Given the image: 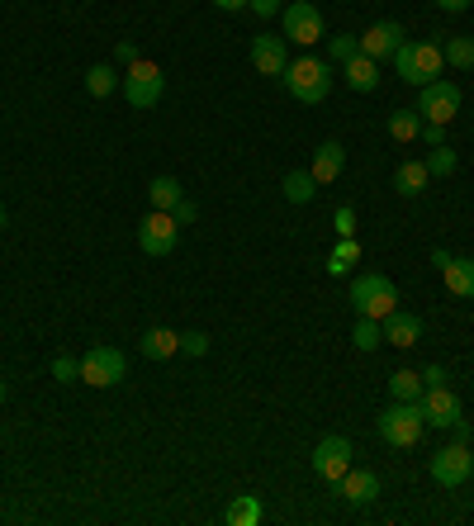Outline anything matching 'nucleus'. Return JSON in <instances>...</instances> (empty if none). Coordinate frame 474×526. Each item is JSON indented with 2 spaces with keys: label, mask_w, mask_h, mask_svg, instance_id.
Here are the masks:
<instances>
[{
  "label": "nucleus",
  "mask_w": 474,
  "mask_h": 526,
  "mask_svg": "<svg viewBox=\"0 0 474 526\" xmlns=\"http://www.w3.org/2000/svg\"><path fill=\"white\" fill-rule=\"evenodd\" d=\"M280 81H285V91H290L299 105H323L332 91V62L328 57H294Z\"/></svg>",
  "instance_id": "f257e3e1"
},
{
  "label": "nucleus",
  "mask_w": 474,
  "mask_h": 526,
  "mask_svg": "<svg viewBox=\"0 0 474 526\" xmlns=\"http://www.w3.org/2000/svg\"><path fill=\"white\" fill-rule=\"evenodd\" d=\"M351 309H356V318H375V323H384L389 313L399 309V290H394V280L389 275H356L351 280Z\"/></svg>",
  "instance_id": "f03ea898"
},
{
  "label": "nucleus",
  "mask_w": 474,
  "mask_h": 526,
  "mask_svg": "<svg viewBox=\"0 0 474 526\" xmlns=\"http://www.w3.org/2000/svg\"><path fill=\"white\" fill-rule=\"evenodd\" d=\"M422 427H427V413H422V399H389V408L380 413V436L389 441V446H399V451H408V446H418L422 441Z\"/></svg>",
  "instance_id": "7ed1b4c3"
},
{
  "label": "nucleus",
  "mask_w": 474,
  "mask_h": 526,
  "mask_svg": "<svg viewBox=\"0 0 474 526\" xmlns=\"http://www.w3.org/2000/svg\"><path fill=\"white\" fill-rule=\"evenodd\" d=\"M124 105L128 109H152L162 105V91H166V76L157 62H147V57H138L133 67H124Z\"/></svg>",
  "instance_id": "20e7f679"
},
{
  "label": "nucleus",
  "mask_w": 474,
  "mask_h": 526,
  "mask_svg": "<svg viewBox=\"0 0 474 526\" xmlns=\"http://www.w3.org/2000/svg\"><path fill=\"white\" fill-rule=\"evenodd\" d=\"M441 67H446V57H441L437 43H403L399 53H394V72H399V81H408V86L437 81Z\"/></svg>",
  "instance_id": "39448f33"
},
{
  "label": "nucleus",
  "mask_w": 474,
  "mask_h": 526,
  "mask_svg": "<svg viewBox=\"0 0 474 526\" xmlns=\"http://www.w3.org/2000/svg\"><path fill=\"white\" fill-rule=\"evenodd\" d=\"M81 380L91 384V389H110V384H124L128 380V361L119 346H91L86 356H81Z\"/></svg>",
  "instance_id": "423d86ee"
},
{
  "label": "nucleus",
  "mask_w": 474,
  "mask_h": 526,
  "mask_svg": "<svg viewBox=\"0 0 474 526\" xmlns=\"http://www.w3.org/2000/svg\"><path fill=\"white\" fill-rule=\"evenodd\" d=\"M427 474H432V484H441V489H460V484L474 474L470 446H465V441H456V446H441V451H432V460H427Z\"/></svg>",
  "instance_id": "0eeeda50"
},
{
  "label": "nucleus",
  "mask_w": 474,
  "mask_h": 526,
  "mask_svg": "<svg viewBox=\"0 0 474 526\" xmlns=\"http://www.w3.org/2000/svg\"><path fill=\"white\" fill-rule=\"evenodd\" d=\"M418 114L427 119V124H451V119L460 114V86L456 81H446V76L418 86Z\"/></svg>",
  "instance_id": "6e6552de"
},
{
  "label": "nucleus",
  "mask_w": 474,
  "mask_h": 526,
  "mask_svg": "<svg viewBox=\"0 0 474 526\" xmlns=\"http://www.w3.org/2000/svg\"><path fill=\"white\" fill-rule=\"evenodd\" d=\"M176 237H181V223L166 214V209H152V214L138 223V247L147 256H171L176 252Z\"/></svg>",
  "instance_id": "1a4fd4ad"
},
{
  "label": "nucleus",
  "mask_w": 474,
  "mask_h": 526,
  "mask_svg": "<svg viewBox=\"0 0 474 526\" xmlns=\"http://www.w3.org/2000/svg\"><path fill=\"white\" fill-rule=\"evenodd\" d=\"M280 19H285V38H290V43H323V38H328L323 15H318V5H309V0H290V5L280 10Z\"/></svg>",
  "instance_id": "9d476101"
},
{
  "label": "nucleus",
  "mask_w": 474,
  "mask_h": 526,
  "mask_svg": "<svg viewBox=\"0 0 474 526\" xmlns=\"http://www.w3.org/2000/svg\"><path fill=\"white\" fill-rule=\"evenodd\" d=\"M347 470H351V441L347 436H323V441L313 446V474L337 484Z\"/></svg>",
  "instance_id": "9b49d317"
},
{
  "label": "nucleus",
  "mask_w": 474,
  "mask_h": 526,
  "mask_svg": "<svg viewBox=\"0 0 474 526\" xmlns=\"http://www.w3.org/2000/svg\"><path fill=\"white\" fill-rule=\"evenodd\" d=\"M422 413H427V427H451L456 418H465V403L451 384H432L422 389Z\"/></svg>",
  "instance_id": "f8f14e48"
},
{
  "label": "nucleus",
  "mask_w": 474,
  "mask_h": 526,
  "mask_svg": "<svg viewBox=\"0 0 474 526\" xmlns=\"http://www.w3.org/2000/svg\"><path fill=\"white\" fill-rule=\"evenodd\" d=\"M403 43H408V38H403V24H399V19H380V24H370V29L361 34V53L375 57V62H384V57L399 53Z\"/></svg>",
  "instance_id": "ddd939ff"
},
{
  "label": "nucleus",
  "mask_w": 474,
  "mask_h": 526,
  "mask_svg": "<svg viewBox=\"0 0 474 526\" xmlns=\"http://www.w3.org/2000/svg\"><path fill=\"white\" fill-rule=\"evenodd\" d=\"M285 43H290V38L280 34H256L252 38V67L261 76H285V67H290V53H285Z\"/></svg>",
  "instance_id": "4468645a"
},
{
  "label": "nucleus",
  "mask_w": 474,
  "mask_h": 526,
  "mask_svg": "<svg viewBox=\"0 0 474 526\" xmlns=\"http://www.w3.org/2000/svg\"><path fill=\"white\" fill-rule=\"evenodd\" d=\"M337 489H342V498H347L351 508H365V503L380 498V474L375 470H347L342 479H337Z\"/></svg>",
  "instance_id": "2eb2a0df"
},
{
  "label": "nucleus",
  "mask_w": 474,
  "mask_h": 526,
  "mask_svg": "<svg viewBox=\"0 0 474 526\" xmlns=\"http://www.w3.org/2000/svg\"><path fill=\"white\" fill-rule=\"evenodd\" d=\"M380 327H384V342L389 346H418L422 342V318L408 309H394Z\"/></svg>",
  "instance_id": "dca6fc26"
},
{
  "label": "nucleus",
  "mask_w": 474,
  "mask_h": 526,
  "mask_svg": "<svg viewBox=\"0 0 474 526\" xmlns=\"http://www.w3.org/2000/svg\"><path fill=\"white\" fill-rule=\"evenodd\" d=\"M342 166H347V147L337 143V138H328V143L318 147V152H313V181L318 185H332L337 181V176H342Z\"/></svg>",
  "instance_id": "f3484780"
},
{
  "label": "nucleus",
  "mask_w": 474,
  "mask_h": 526,
  "mask_svg": "<svg viewBox=\"0 0 474 526\" xmlns=\"http://www.w3.org/2000/svg\"><path fill=\"white\" fill-rule=\"evenodd\" d=\"M342 76H347L351 91L370 95L375 86H380V62H375V57H365V53H356V57H347V62H342Z\"/></svg>",
  "instance_id": "a211bd4d"
},
{
  "label": "nucleus",
  "mask_w": 474,
  "mask_h": 526,
  "mask_svg": "<svg viewBox=\"0 0 474 526\" xmlns=\"http://www.w3.org/2000/svg\"><path fill=\"white\" fill-rule=\"evenodd\" d=\"M147 361H166V356H176L181 351V332H171V327H147L143 342H138Z\"/></svg>",
  "instance_id": "6ab92c4d"
},
{
  "label": "nucleus",
  "mask_w": 474,
  "mask_h": 526,
  "mask_svg": "<svg viewBox=\"0 0 474 526\" xmlns=\"http://www.w3.org/2000/svg\"><path fill=\"white\" fill-rule=\"evenodd\" d=\"M441 275H446V290L456 299H474V256H451V266Z\"/></svg>",
  "instance_id": "aec40b11"
},
{
  "label": "nucleus",
  "mask_w": 474,
  "mask_h": 526,
  "mask_svg": "<svg viewBox=\"0 0 474 526\" xmlns=\"http://www.w3.org/2000/svg\"><path fill=\"white\" fill-rule=\"evenodd\" d=\"M427 162H399V171H394V190H399L403 200H418L422 190H427Z\"/></svg>",
  "instance_id": "412c9836"
},
{
  "label": "nucleus",
  "mask_w": 474,
  "mask_h": 526,
  "mask_svg": "<svg viewBox=\"0 0 474 526\" xmlns=\"http://www.w3.org/2000/svg\"><path fill=\"white\" fill-rule=\"evenodd\" d=\"M147 200H152V209H166V214H171V209L185 200V190L176 176H157V181L147 185Z\"/></svg>",
  "instance_id": "4be33fe9"
},
{
  "label": "nucleus",
  "mask_w": 474,
  "mask_h": 526,
  "mask_svg": "<svg viewBox=\"0 0 474 526\" xmlns=\"http://www.w3.org/2000/svg\"><path fill=\"white\" fill-rule=\"evenodd\" d=\"M418 133H422L418 109H394V114H389V138H394V143H418Z\"/></svg>",
  "instance_id": "5701e85b"
},
{
  "label": "nucleus",
  "mask_w": 474,
  "mask_h": 526,
  "mask_svg": "<svg viewBox=\"0 0 474 526\" xmlns=\"http://www.w3.org/2000/svg\"><path fill=\"white\" fill-rule=\"evenodd\" d=\"M119 81H124V76L114 72L110 62H100V67H91V72H86V95H91V100H105V95L119 91Z\"/></svg>",
  "instance_id": "b1692460"
},
{
  "label": "nucleus",
  "mask_w": 474,
  "mask_h": 526,
  "mask_svg": "<svg viewBox=\"0 0 474 526\" xmlns=\"http://www.w3.org/2000/svg\"><path fill=\"white\" fill-rule=\"evenodd\" d=\"M223 522L256 526V522H261V498H252V493H237L233 503H228V512H223Z\"/></svg>",
  "instance_id": "393cba45"
},
{
  "label": "nucleus",
  "mask_w": 474,
  "mask_h": 526,
  "mask_svg": "<svg viewBox=\"0 0 474 526\" xmlns=\"http://www.w3.org/2000/svg\"><path fill=\"white\" fill-rule=\"evenodd\" d=\"M280 190H285L290 204H309L313 195H318V181H313V171H290V176L280 181Z\"/></svg>",
  "instance_id": "a878e982"
},
{
  "label": "nucleus",
  "mask_w": 474,
  "mask_h": 526,
  "mask_svg": "<svg viewBox=\"0 0 474 526\" xmlns=\"http://www.w3.org/2000/svg\"><path fill=\"white\" fill-rule=\"evenodd\" d=\"M441 57H446V67H460V72H470V67H474V38H465V34L446 38V43H441Z\"/></svg>",
  "instance_id": "bb28decb"
},
{
  "label": "nucleus",
  "mask_w": 474,
  "mask_h": 526,
  "mask_svg": "<svg viewBox=\"0 0 474 526\" xmlns=\"http://www.w3.org/2000/svg\"><path fill=\"white\" fill-rule=\"evenodd\" d=\"M422 389H427V384H422V375L418 370H394V375H389V399H422Z\"/></svg>",
  "instance_id": "cd10ccee"
},
{
  "label": "nucleus",
  "mask_w": 474,
  "mask_h": 526,
  "mask_svg": "<svg viewBox=\"0 0 474 526\" xmlns=\"http://www.w3.org/2000/svg\"><path fill=\"white\" fill-rule=\"evenodd\" d=\"M356 261H361V242H356V237H342V242L332 247V256H328V271L332 275H347Z\"/></svg>",
  "instance_id": "c85d7f7f"
},
{
  "label": "nucleus",
  "mask_w": 474,
  "mask_h": 526,
  "mask_svg": "<svg viewBox=\"0 0 474 526\" xmlns=\"http://www.w3.org/2000/svg\"><path fill=\"white\" fill-rule=\"evenodd\" d=\"M351 342H356V351H375V346H384V327L375 323V318H356Z\"/></svg>",
  "instance_id": "c756f323"
},
{
  "label": "nucleus",
  "mask_w": 474,
  "mask_h": 526,
  "mask_svg": "<svg viewBox=\"0 0 474 526\" xmlns=\"http://www.w3.org/2000/svg\"><path fill=\"white\" fill-rule=\"evenodd\" d=\"M456 152L451 147H432L427 152V176H456Z\"/></svg>",
  "instance_id": "7c9ffc66"
},
{
  "label": "nucleus",
  "mask_w": 474,
  "mask_h": 526,
  "mask_svg": "<svg viewBox=\"0 0 474 526\" xmlns=\"http://www.w3.org/2000/svg\"><path fill=\"white\" fill-rule=\"evenodd\" d=\"M361 53V38H351V34H337L328 38V62H347V57Z\"/></svg>",
  "instance_id": "2f4dec72"
},
{
  "label": "nucleus",
  "mask_w": 474,
  "mask_h": 526,
  "mask_svg": "<svg viewBox=\"0 0 474 526\" xmlns=\"http://www.w3.org/2000/svg\"><path fill=\"white\" fill-rule=\"evenodd\" d=\"M53 380L57 384H76L81 380V361H76V356H53Z\"/></svg>",
  "instance_id": "473e14b6"
},
{
  "label": "nucleus",
  "mask_w": 474,
  "mask_h": 526,
  "mask_svg": "<svg viewBox=\"0 0 474 526\" xmlns=\"http://www.w3.org/2000/svg\"><path fill=\"white\" fill-rule=\"evenodd\" d=\"M181 351L185 356H209V332H200V327H195V332H181Z\"/></svg>",
  "instance_id": "72a5a7b5"
},
{
  "label": "nucleus",
  "mask_w": 474,
  "mask_h": 526,
  "mask_svg": "<svg viewBox=\"0 0 474 526\" xmlns=\"http://www.w3.org/2000/svg\"><path fill=\"white\" fill-rule=\"evenodd\" d=\"M332 228H337V237H356V209H351V204H337Z\"/></svg>",
  "instance_id": "f704fd0d"
},
{
  "label": "nucleus",
  "mask_w": 474,
  "mask_h": 526,
  "mask_svg": "<svg viewBox=\"0 0 474 526\" xmlns=\"http://www.w3.org/2000/svg\"><path fill=\"white\" fill-rule=\"evenodd\" d=\"M446 128H451V124H427V119H422V133H418V138H422L427 147H446Z\"/></svg>",
  "instance_id": "c9c22d12"
},
{
  "label": "nucleus",
  "mask_w": 474,
  "mask_h": 526,
  "mask_svg": "<svg viewBox=\"0 0 474 526\" xmlns=\"http://www.w3.org/2000/svg\"><path fill=\"white\" fill-rule=\"evenodd\" d=\"M247 10H252V15H261V19H275L280 10H285V0H247Z\"/></svg>",
  "instance_id": "e433bc0d"
},
{
  "label": "nucleus",
  "mask_w": 474,
  "mask_h": 526,
  "mask_svg": "<svg viewBox=\"0 0 474 526\" xmlns=\"http://www.w3.org/2000/svg\"><path fill=\"white\" fill-rule=\"evenodd\" d=\"M171 218H176V223H181V228H185V223H195V218H200V209H195V204H190V200H181V204H176V209H171Z\"/></svg>",
  "instance_id": "4c0bfd02"
},
{
  "label": "nucleus",
  "mask_w": 474,
  "mask_h": 526,
  "mask_svg": "<svg viewBox=\"0 0 474 526\" xmlns=\"http://www.w3.org/2000/svg\"><path fill=\"white\" fill-rule=\"evenodd\" d=\"M114 62H119V67H133V62H138V48H133V43H119V48H114Z\"/></svg>",
  "instance_id": "58836bf2"
},
{
  "label": "nucleus",
  "mask_w": 474,
  "mask_h": 526,
  "mask_svg": "<svg viewBox=\"0 0 474 526\" xmlns=\"http://www.w3.org/2000/svg\"><path fill=\"white\" fill-rule=\"evenodd\" d=\"M422 384H427V389H432V384H446V365H427V370H422Z\"/></svg>",
  "instance_id": "ea45409f"
},
{
  "label": "nucleus",
  "mask_w": 474,
  "mask_h": 526,
  "mask_svg": "<svg viewBox=\"0 0 474 526\" xmlns=\"http://www.w3.org/2000/svg\"><path fill=\"white\" fill-rule=\"evenodd\" d=\"M427 261H432L437 271H446V266H451V252H446V247H432V256H427Z\"/></svg>",
  "instance_id": "a19ab883"
},
{
  "label": "nucleus",
  "mask_w": 474,
  "mask_h": 526,
  "mask_svg": "<svg viewBox=\"0 0 474 526\" xmlns=\"http://www.w3.org/2000/svg\"><path fill=\"white\" fill-rule=\"evenodd\" d=\"M441 10H446V15H460V10H470L474 0H437Z\"/></svg>",
  "instance_id": "79ce46f5"
},
{
  "label": "nucleus",
  "mask_w": 474,
  "mask_h": 526,
  "mask_svg": "<svg viewBox=\"0 0 474 526\" xmlns=\"http://www.w3.org/2000/svg\"><path fill=\"white\" fill-rule=\"evenodd\" d=\"M209 5H219V10H228V15H237V10H247V0H209Z\"/></svg>",
  "instance_id": "37998d69"
},
{
  "label": "nucleus",
  "mask_w": 474,
  "mask_h": 526,
  "mask_svg": "<svg viewBox=\"0 0 474 526\" xmlns=\"http://www.w3.org/2000/svg\"><path fill=\"white\" fill-rule=\"evenodd\" d=\"M5 223H10V209H5V204H0V228H5Z\"/></svg>",
  "instance_id": "c03bdc74"
},
{
  "label": "nucleus",
  "mask_w": 474,
  "mask_h": 526,
  "mask_svg": "<svg viewBox=\"0 0 474 526\" xmlns=\"http://www.w3.org/2000/svg\"><path fill=\"white\" fill-rule=\"evenodd\" d=\"M5 399H10V384H5V380H0V403H5Z\"/></svg>",
  "instance_id": "a18cd8bd"
}]
</instances>
